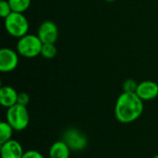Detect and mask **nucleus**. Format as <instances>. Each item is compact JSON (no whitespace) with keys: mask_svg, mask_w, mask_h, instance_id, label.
I'll return each instance as SVG.
<instances>
[{"mask_svg":"<svg viewBox=\"0 0 158 158\" xmlns=\"http://www.w3.org/2000/svg\"><path fill=\"white\" fill-rule=\"evenodd\" d=\"M22 158H44V156L39 151H36V150H28V151H25L24 152Z\"/></svg>","mask_w":158,"mask_h":158,"instance_id":"a211bd4d","label":"nucleus"},{"mask_svg":"<svg viewBox=\"0 0 158 158\" xmlns=\"http://www.w3.org/2000/svg\"><path fill=\"white\" fill-rule=\"evenodd\" d=\"M12 13V9L7 0H1L0 1V16L3 19H6L8 15Z\"/></svg>","mask_w":158,"mask_h":158,"instance_id":"2eb2a0df","label":"nucleus"},{"mask_svg":"<svg viewBox=\"0 0 158 158\" xmlns=\"http://www.w3.org/2000/svg\"><path fill=\"white\" fill-rule=\"evenodd\" d=\"M6 109V120L10 124L15 131H22L29 126L30 114L27 106L16 104Z\"/></svg>","mask_w":158,"mask_h":158,"instance_id":"f03ea898","label":"nucleus"},{"mask_svg":"<svg viewBox=\"0 0 158 158\" xmlns=\"http://www.w3.org/2000/svg\"><path fill=\"white\" fill-rule=\"evenodd\" d=\"M19 65V53L11 48H2L0 50V70L2 72H11Z\"/></svg>","mask_w":158,"mask_h":158,"instance_id":"0eeeda50","label":"nucleus"},{"mask_svg":"<svg viewBox=\"0 0 158 158\" xmlns=\"http://www.w3.org/2000/svg\"><path fill=\"white\" fill-rule=\"evenodd\" d=\"M138 87V83L132 80V79H129L126 80L123 83V92H127V93H135Z\"/></svg>","mask_w":158,"mask_h":158,"instance_id":"dca6fc26","label":"nucleus"},{"mask_svg":"<svg viewBox=\"0 0 158 158\" xmlns=\"http://www.w3.org/2000/svg\"><path fill=\"white\" fill-rule=\"evenodd\" d=\"M143 101L136 93L123 92L116 101L115 117L120 123H132L143 115Z\"/></svg>","mask_w":158,"mask_h":158,"instance_id":"f257e3e1","label":"nucleus"},{"mask_svg":"<svg viewBox=\"0 0 158 158\" xmlns=\"http://www.w3.org/2000/svg\"><path fill=\"white\" fill-rule=\"evenodd\" d=\"M57 53V49L55 44H43L41 55L45 59H52L56 56Z\"/></svg>","mask_w":158,"mask_h":158,"instance_id":"4468645a","label":"nucleus"},{"mask_svg":"<svg viewBox=\"0 0 158 158\" xmlns=\"http://www.w3.org/2000/svg\"><path fill=\"white\" fill-rule=\"evenodd\" d=\"M37 35L43 44H55L58 38V28L52 20L43 21L38 28Z\"/></svg>","mask_w":158,"mask_h":158,"instance_id":"423d86ee","label":"nucleus"},{"mask_svg":"<svg viewBox=\"0 0 158 158\" xmlns=\"http://www.w3.org/2000/svg\"><path fill=\"white\" fill-rule=\"evenodd\" d=\"M143 101H151L158 96V84L153 81H143L138 83L135 92Z\"/></svg>","mask_w":158,"mask_h":158,"instance_id":"6e6552de","label":"nucleus"},{"mask_svg":"<svg viewBox=\"0 0 158 158\" xmlns=\"http://www.w3.org/2000/svg\"><path fill=\"white\" fill-rule=\"evenodd\" d=\"M4 19L6 31L11 36L19 39L28 33L29 21L23 13L12 12Z\"/></svg>","mask_w":158,"mask_h":158,"instance_id":"20e7f679","label":"nucleus"},{"mask_svg":"<svg viewBox=\"0 0 158 158\" xmlns=\"http://www.w3.org/2000/svg\"><path fill=\"white\" fill-rule=\"evenodd\" d=\"M154 158H158V154H157V155H156V156H154Z\"/></svg>","mask_w":158,"mask_h":158,"instance_id":"aec40b11","label":"nucleus"},{"mask_svg":"<svg viewBox=\"0 0 158 158\" xmlns=\"http://www.w3.org/2000/svg\"><path fill=\"white\" fill-rule=\"evenodd\" d=\"M62 140L68 144L71 151L75 152L82 151L88 145V139L86 135L75 128L66 130L62 135Z\"/></svg>","mask_w":158,"mask_h":158,"instance_id":"39448f33","label":"nucleus"},{"mask_svg":"<svg viewBox=\"0 0 158 158\" xmlns=\"http://www.w3.org/2000/svg\"><path fill=\"white\" fill-rule=\"evenodd\" d=\"M14 132V129L10 126V124L6 121H1L0 123V144L4 143L12 139Z\"/></svg>","mask_w":158,"mask_h":158,"instance_id":"f8f14e48","label":"nucleus"},{"mask_svg":"<svg viewBox=\"0 0 158 158\" xmlns=\"http://www.w3.org/2000/svg\"><path fill=\"white\" fill-rule=\"evenodd\" d=\"M43 43L34 34H26L19 39L17 43V52L23 57L32 58L41 55Z\"/></svg>","mask_w":158,"mask_h":158,"instance_id":"7ed1b4c3","label":"nucleus"},{"mask_svg":"<svg viewBox=\"0 0 158 158\" xmlns=\"http://www.w3.org/2000/svg\"><path fill=\"white\" fill-rule=\"evenodd\" d=\"M30 103V95L27 93H19L18 96V104L27 106Z\"/></svg>","mask_w":158,"mask_h":158,"instance_id":"f3484780","label":"nucleus"},{"mask_svg":"<svg viewBox=\"0 0 158 158\" xmlns=\"http://www.w3.org/2000/svg\"><path fill=\"white\" fill-rule=\"evenodd\" d=\"M7 1L10 5L12 12H18V13H24L26 10H28L31 2V0H7Z\"/></svg>","mask_w":158,"mask_h":158,"instance_id":"ddd939ff","label":"nucleus"},{"mask_svg":"<svg viewBox=\"0 0 158 158\" xmlns=\"http://www.w3.org/2000/svg\"><path fill=\"white\" fill-rule=\"evenodd\" d=\"M71 150L68 144L63 141L55 142L49 148L48 156L49 158H69Z\"/></svg>","mask_w":158,"mask_h":158,"instance_id":"9b49d317","label":"nucleus"},{"mask_svg":"<svg viewBox=\"0 0 158 158\" xmlns=\"http://www.w3.org/2000/svg\"><path fill=\"white\" fill-rule=\"evenodd\" d=\"M0 154L1 158H22L24 150L19 142L11 139L1 143Z\"/></svg>","mask_w":158,"mask_h":158,"instance_id":"1a4fd4ad","label":"nucleus"},{"mask_svg":"<svg viewBox=\"0 0 158 158\" xmlns=\"http://www.w3.org/2000/svg\"><path fill=\"white\" fill-rule=\"evenodd\" d=\"M105 1H106V2H114L116 0H105Z\"/></svg>","mask_w":158,"mask_h":158,"instance_id":"6ab92c4d","label":"nucleus"},{"mask_svg":"<svg viewBox=\"0 0 158 158\" xmlns=\"http://www.w3.org/2000/svg\"><path fill=\"white\" fill-rule=\"evenodd\" d=\"M19 93L11 86H2L0 89V104L6 108H9L18 104Z\"/></svg>","mask_w":158,"mask_h":158,"instance_id":"9d476101","label":"nucleus"}]
</instances>
